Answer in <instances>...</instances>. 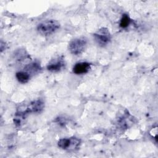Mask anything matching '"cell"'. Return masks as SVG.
Here are the masks:
<instances>
[{
  "instance_id": "obj_1",
  "label": "cell",
  "mask_w": 158,
  "mask_h": 158,
  "mask_svg": "<svg viewBox=\"0 0 158 158\" xmlns=\"http://www.w3.org/2000/svg\"><path fill=\"white\" fill-rule=\"evenodd\" d=\"M60 28V23L55 20H48L40 23L37 27V31L43 36L53 34Z\"/></svg>"
},
{
  "instance_id": "obj_2",
  "label": "cell",
  "mask_w": 158,
  "mask_h": 158,
  "mask_svg": "<svg viewBox=\"0 0 158 158\" xmlns=\"http://www.w3.org/2000/svg\"><path fill=\"white\" fill-rule=\"evenodd\" d=\"M87 39L81 36L72 40L69 44V50L74 55L81 54L87 46Z\"/></svg>"
},
{
  "instance_id": "obj_3",
  "label": "cell",
  "mask_w": 158,
  "mask_h": 158,
  "mask_svg": "<svg viewBox=\"0 0 158 158\" xmlns=\"http://www.w3.org/2000/svg\"><path fill=\"white\" fill-rule=\"evenodd\" d=\"M81 140L78 138L71 137L62 138L58 141V146L64 150L73 151L77 149L80 145Z\"/></svg>"
},
{
  "instance_id": "obj_4",
  "label": "cell",
  "mask_w": 158,
  "mask_h": 158,
  "mask_svg": "<svg viewBox=\"0 0 158 158\" xmlns=\"http://www.w3.org/2000/svg\"><path fill=\"white\" fill-rule=\"evenodd\" d=\"M95 41L100 46H106L110 41L111 35L107 28L102 27L99 29L93 35Z\"/></svg>"
},
{
  "instance_id": "obj_5",
  "label": "cell",
  "mask_w": 158,
  "mask_h": 158,
  "mask_svg": "<svg viewBox=\"0 0 158 158\" xmlns=\"http://www.w3.org/2000/svg\"><path fill=\"white\" fill-rule=\"evenodd\" d=\"M65 67V61L60 57L52 59L47 65V69L52 72L61 70Z\"/></svg>"
},
{
  "instance_id": "obj_6",
  "label": "cell",
  "mask_w": 158,
  "mask_h": 158,
  "mask_svg": "<svg viewBox=\"0 0 158 158\" xmlns=\"http://www.w3.org/2000/svg\"><path fill=\"white\" fill-rule=\"evenodd\" d=\"M91 69L90 64L86 62H78L75 64L73 68V72L76 75H82L86 73Z\"/></svg>"
},
{
  "instance_id": "obj_7",
  "label": "cell",
  "mask_w": 158,
  "mask_h": 158,
  "mask_svg": "<svg viewBox=\"0 0 158 158\" xmlns=\"http://www.w3.org/2000/svg\"><path fill=\"white\" fill-rule=\"evenodd\" d=\"M44 107V103L41 100H36L30 104L27 107L28 110L30 112H39L43 110Z\"/></svg>"
},
{
  "instance_id": "obj_8",
  "label": "cell",
  "mask_w": 158,
  "mask_h": 158,
  "mask_svg": "<svg viewBox=\"0 0 158 158\" xmlns=\"http://www.w3.org/2000/svg\"><path fill=\"white\" fill-rule=\"evenodd\" d=\"M15 77L20 83H26L30 79L31 75L25 70H23L17 72L15 74Z\"/></svg>"
},
{
  "instance_id": "obj_9",
  "label": "cell",
  "mask_w": 158,
  "mask_h": 158,
  "mask_svg": "<svg viewBox=\"0 0 158 158\" xmlns=\"http://www.w3.org/2000/svg\"><path fill=\"white\" fill-rule=\"evenodd\" d=\"M41 69L40 65L36 63H31V64H29L28 65H27L25 68H24V70H25L26 72H27L28 73H30V75L31 73H37L38 72L40 71V70Z\"/></svg>"
},
{
  "instance_id": "obj_10",
  "label": "cell",
  "mask_w": 158,
  "mask_h": 158,
  "mask_svg": "<svg viewBox=\"0 0 158 158\" xmlns=\"http://www.w3.org/2000/svg\"><path fill=\"white\" fill-rule=\"evenodd\" d=\"M131 19L127 14H123L120 22V27L122 28H127L130 23Z\"/></svg>"
}]
</instances>
